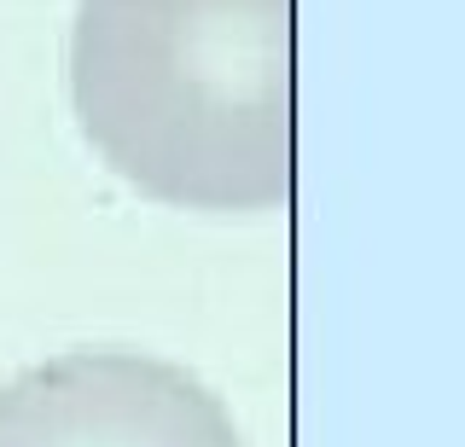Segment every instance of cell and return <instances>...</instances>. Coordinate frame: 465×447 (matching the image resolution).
I'll return each instance as SVG.
<instances>
[{
    "instance_id": "cell-2",
    "label": "cell",
    "mask_w": 465,
    "mask_h": 447,
    "mask_svg": "<svg viewBox=\"0 0 465 447\" xmlns=\"http://www.w3.org/2000/svg\"><path fill=\"white\" fill-rule=\"evenodd\" d=\"M0 447H244L227 401L140 349H70L0 389Z\"/></svg>"
},
{
    "instance_id": "cell-1",
    "label": "cell",
    "mask_w": 465,
    "mask_h": 447,
    "mask_svg": "<svg viewBox=\"0 0 465 447\" xmlns=\"http://www.w3.org/2000/svg\"><path fill=\"white\" fill-rule=\"evenodd\" d=\"M70 105L134 192L198 215L291 204V0H82Z\"/></svg>"
}]
</instances>
